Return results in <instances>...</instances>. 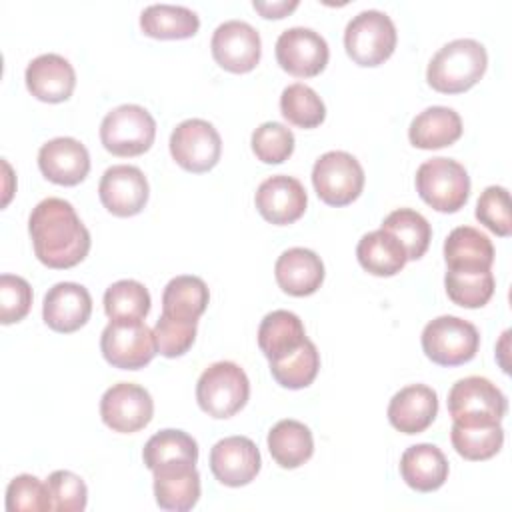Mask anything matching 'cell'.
Masks as SVG:
<instances>
[{"label": "cell", "mask_w": 512, "mask_h": 512, "mask_svg": "<svg viewBox=\"0 0 512 512\" xmlns=\"http://www.w3.org/2000/svg\"><path fill=\"white\" fill-rule=\"evenodd\" d=\"M506 408L502 390L484 376L460 378L448 392V412L460 426L500 424Z\"/></svg>", "instance_id": "4"}, {"label": "cell", "mask_w": 512, "mask_h": 512, "mask_svg": "<svg viewBox=\"0 0 512 512\" xmlns=\"http://www.w3.org/2000/svg\"><path fill=\"white\" fill-rule=\"evenodd\" d=\"M92 314V296L90 292L76 282H58L54 284L42 304L44 322L56 332H74L82 328Z\"/></svg>", "instance_id": "19"}, {"label": "cell", "mask_w": 512, "mask_h": 512, "mask_svg": "<svg viewBox=\"0 0 512 512\" xmlns=\"http://www.w3.org/2000/svg\"><path fill=\"white\" fill-rule=\"evenodd\" d=\"M8 512H46L52 510L48 484L32 474H20L10 480L6 488Z\"/></svg>", "instance_id": "39"}, {"label": "cell", "mask_w": 512, "mask_h": 512, "mask_svg": "<svg viewBox=\"0 0 512 512\" xmlns=\"http://www.w3.org/2000/svg\"><path fill=\"white\" fill-rule=\"evenodd\" d=\"M260 452L246 436H228L210 450V470L224 486H246L260 472Z\"/></svg>", "instance_id": "16"}, {"label": "cell", "mask_w": 512, "mask_h": 512, "mask_svg": "<svg viewBox=\"0 0 512 512\" xmlns=\"http://www.w3.org/2000/svg\"><path fill=\"white\" fill-rule=\"evenodd\" d=\"M210 300L208 286L202 278L182 274L172 278L162 292V314L198 322Z\"/></svg>", "instance_id": "31"}, {"label": "cell", "mask_w": 512, "mask_h": 512, "mask_svg": "<svg viewBox=\"0 0 512 512\" xmlns=\"http://www.w3.org/2000/svg\"><path fill=\"white\" fill-rule=\"evenodd\" d=\"M400 474L410 488L432 492L446 482L448 460L434 444H414L408 446L400 458Z\"/></svg>", "instance_id": "24"}, {"label": "cell", "mask_w": 512, "mask_h": 512, "mask_svg": "<svg viewBox=\"0 0 512 512\" xmlns=\"http://www.w3.org/2000/svg\"><path fill=\"white\" fill-rule=\"evenodd\" d=\"M154 474L156 504L164 510H192L200 498V474L194 464L176 462L158 466Z\"/></svg>", "instance_id": "22"}, {"label": "cell", "mask_w": 512, "mask_h": 512, "mask_svg": "<svg viewBox=\"0 0 512 512\" xmlns=\"http://www.w3.org/2000/svg\"><path fill=\"white\" fill-rule=\"evenodd\" d=\"M476 218L496 236H510V198L504 186H488L476 202Z\"/></svg>", "instance_id": "42"}, {"label": "cell", "mask_w": 512, "mask_h": 512, "mask_svg": "<svg viewBox=\"0 0 512 512\" xmlns=\"http://www.w3.org/2000/svg\"><path fill=\"white\" fill-rule=\"evenodd\" d=\"M280 112L290 124L298 128H316L326 118V106L322 98L302 82H294L282 90Z\"/></svg>", "instance_id": "38"}, {"label": "cell", "mask_w": 512, "mask_h": 512, "mask_svg": "<svg viewBox=\"0 0 512 512\" xmlns=\"http://www.w3.org/2000/svg\"><path fill=\"white\" fill-rule=\"evenodd\" d=\"M170 154L188 172H208L220 160L222 138L208 120L188 118L172 130Z\"/></svg>", "instance_id": "11"}, {"label": "cell", "mask_w": 512, "mask_h": 512, "mask_svg": "<svg viewBox=\"0 0 512 512\" xmlns=\"http://www.w3.org/2000/svg\"><path fill=\"white\" fill-rule=\"evenodd\" d=\"M486 48L474 38H456L444 44L426 68L428 84L442 94L470 90L486 72Z\"/></svg>", "instance_id": "2"}, {"label": "cell", "mask_w": 512, "mask_h": 512, "mask_svg": "<svg viewBox=\"0 0 512 512\" xmlns=\"http://www.w3.org/2000/svg\"><path fill=\"white\" fill-rule=\"evenodd\" d=\"M382 230L394 234L404 246L408 260H418L428 250L432 228L430 222L412 208H398L382 220Z\"/></svg>", "instance_id": "33"}, {"label": "cell", "mask_w": 512, "mask_h": 512, "mask_svg": "<svg viewBox=\"0 0 512 512\" xmlns=\"http://www.w3.org/2000/svg\"><path fill=\"white\" fill-rule=\"evenodd\" d=\"M318 368H320V354L316 350V344L308 338L292 354L270 362V372L274 380L280 386L290 390H300L310 386L318 374Z\"/></svg>", "instance_id": "34"}, {"label": "cell", "mask_w": 512, "mask_h": 512, "mask_svg": "<svg viewBox=\"0 0 512 512\" xmlns=\"http://www.w3.org/2000/svg\"><path fill=\"white\" fill-rule=\"evenodd\" d=\"M312 184L322 202L330 206H346L360 196L364 188V170L352 154L330 150L314 162Z\"/></svg>", "instance_id": "10"}, {"label": "cell", "mask_w": 512, "mask_h": 512, "mask_svg": "<svg viewBox=\"0 0 512 512\" xmlns=\"http://www.w3.org/2000/svg\"><path fill=\"white\" fill-rule=\"evenodd\" d=\"M210 48L214 60L234 74H244L256 68L262 54L258 30L244 20H226L218 24Z\"/></svg>", "instance_id": "14"}, {"label": "cell", "mask_w": 512, "mask_h": 512, "mask_svg": "<svg viewBox=\"0 0 512 512\" xmlns=\"http://www.w3.org/2000/svg\"><path fill=\"white\" fill-rule=\"evenodd\" d=\"M196 324L192 320H180L162 314L154 326L156 350L166 358L182 356L190 350L196 338Z\"/></svg>", "instance_id": "41"}, {"label": "cell", "mask_w": 512, "mask_h": 512, "mask_svg": "<svg viewBox=\"0 0 512 512\" xmlns=\"http://www.w3.org/2000/svg\"><path fill=\"white\" fill-rule=\"evenodd\" d=\"M148 180L138 166L116 164L106 168L98 184V196L104 208L114 216H134L148 202Z\"/></svg>", "instance_id": "15"}, {"label": "cell", "mask_w": 512, "mask_h": 512, "mask_svg": "<svg viewBox=\"0 0 512 512\" xmlns=\"http://www.w3.org/2000/svg\"><path fill=\"white\" fill-rule=\"evenodd\" d=\"M100 350L108 364L122 370L144 368L158 352L154 330L142 320H110L102 330Z\"/></svg>", "instance_id": "9"}, {"label": "cell", "mask_w": 512, "mask_h": 512, "mask_svg": "<svg viewBox=\"0 0 512 512\" xmlns=\"http://www.w3.org/2000/svg\"><path fill=\"white\" fill-rule=\"evenodd\" d=\"M254 202L264 220L284 226L296 222L304 214L308 196L298 178L274 174L260 182Z\"/></svg>", "instance_id": "17"}, {"label": "cell", "mask_w": 512, "mask_h": 512, "mask_svg": "<svg viewBox=\"0 0 512 512\" xmlns=\"http://www.w3.org/2000/svg\"><path fill=\"white\" fill-rule=\"evenodd\" d=\"M150 304V292L138 280H118L104 292V312L110 320H142Z\"/></svg>", "instance_id": "36"}, {"label": "cell", "mask_w": 512, "mask_h": 512, "mask_svg": "<svg viewBox=\"0 0 512 512\" xmlns=\"http://www.w3.org/2000/svg\"><path fill=\"white\" fill-rule=\"evenodd\" d=\"M480 346L478 328L458 316H438L422 330L424 354L440 366H458L470 362Z\"/></svg>", "instance_id": "8"}, {"label": "cell", "mask_w": 512, "mask_h": 512, "mask_svg": "<svg viewBox=\"0 0 512 512\" xmlns=\"http://www.w3.org/2000/svg\"><path fill=\"white\" fill-rule=\"evenodd\" d=\"M140 28L150 38L182 40L198 32L200 18L186 6L150 4L140 14Z\"/></svg>", "instance_id": "30"}, {"label": "cell", "mask_w": 512, "mask_h": 512, "mask_svg": "<svg viewBox=\"0 0 512 512\" xmlns=\"http://www.w3.org/2000/svg\"><path fill=\"white\" fill-rule=\"evenodd\" d=\"M38 168L54 184L76 186L90 172V154L80 140L58 136L40 146Z\"/></svg>", "instance_id": "18"}, {"label": "cell", "mask_w": 512, "mask_h": 512, "mask_svg": "<svg viewBox=\"0 0 512 512\" xmlns=\"http://www.w3.org/2000/svg\"><path fill=\"white\" fill-rule=\"evenodd\" d=\"M438 414V396L426 384H410L400 388L388 404L390 424L404 434L424 432Z\"/></svg>", "instance_id": "21"}, {"label": "cell", "mask_w": 512, "mask_h": 512, "mask_svg": "<svg viewBox=\"0 0 512 512\" xmlns=\"http://www.w3.org/2000/svg\"><path fill=\"white\" fill-rule=\"evenodd\" d=\"M250 396L246 372L228 360L210 364L196 382L198 406L212 418H230L244 408Z\"/></svg>", "instance_id": "3"}, {"label": "cell", "mask_w": 512, "mask_h": 512, "mask_svg": "<svg viewBox=\"0 0 512 512\" xmlns=\"http://www.w3.org/2000/svg\"><path fill=\"white\" fill-rule=\"evenodd\" d=\"M156 136V120L138 104H120L112 108L100 124L102 146L114 156L144 154Z\"/></svg>", "instance_id": "7"}, {"label": "cell", "mask_w": 512, "mask_h": 512, "mask_svg": "<svg viewBox=\"0 0 512 512\" xmlns=\"http://www.w3.org/2000/svg\"><path fill=\"white\" fill-rule=\"evenodd\" d=\"M36 258L48 268H72L90 250V232L64 198L40 200L28 218Z\"/></svg>", "instance_id": "1"}, {"label": "cell", "mask_w": 512, "mask_h": 512, "mask_svg": "<svg viewBox=\"0 0 512 512\" xmlns=\"http://www.w3.org/2000/svg\"><path fill=\"white\" fill-rule=\"evenodd\" d=\"M268 450L282 468H298L314 454V438L306 424L286 418L276 422L268 432Z\"/></svg>", "instance_id": "29"}, {"label": "cell", "mask_w": 512, "mask_h": 512, "mask_svg": "<svg viewBox=\"0 0 512 512\" xmlns=\"http://www.w3.org/2000/svg\"><path fill=\"white\" fill-rule=\"evenodd\" d=\"M304 340V324L290 310H272L262 318L258 326V346L268 362L292 354L302 346Z\"/></svg>", "instance_id": "27"}, {"label": "cell", "mask_w": 512, "mask_h": 512, "mask_svg": "<svg viewBox=\"0 0 512 512\" xmlns=\"http://www.w3.org/2000/svg\"><path fill=\"white\" fill-rule=\"evenodd\" d=\"M24 80L32 96L42 102H64L72 96L76 86V72L72 64L54 52L40 54L26 66Z\"/></svg>", "instance_id": "20"}, {"label": "cell", "mask_w": 512, "mask_h": 512, "mask_svg": "<svg viewBox=\"0 0 512 512\" xmlns=\"http://www.w3.org/2000/svg\"><path fill=\"white\" fill-rule=\"evenodd\" d=\"M416 190L434 210L458 212L470 196V176L460 162L436 156L418 166Z\"/></svg>", "instance_id": "5"}, {"label": "cell", "mask_w": 512, "mask_h": 512, "mask_svg": "<svg viewBox=\"0 0 512 512\" xmlns=\"http://www.w3.org/2000/svg\"><path fill=\"white\" fill-rule=\"evenodd\" d=\"M444 260L448 270H490L492 240L472 226H458L444 240Z\"/></svg>", "instance_id": "26"}, {"label": "cell", "mask_w": 512, "mask_h": 512, "mask_svg": "<svg viewBox=\"0 0 512 512\" xmlns=\"http://www.w3.org/2000/svg\"><path fill=\"white\" fill-rule=\"evenodd\" d=\"M356 258L360 266L374 276H394L406 262V250L398 238L382 228L364 234L356 246Z\"/></svg>", "instance_id": "28"}, {"label": "cell", "mask_w": 512, "mask_h": 512, "mask_svg": "<svg viewBox=\"0 0 512 512\" xmlns=\"http://www.w3.org/2000/svg\"><path fill=\"white\" fill-rule=\"evenodd\" d=\"M252 152L264 164H280L294 152V134L280 122H264L252 132Z\"/></svg>", "instance_id": "40"}, {"label": "cell", "mask_w": 512, "mask_h": 512, "mask_svg": "<svg viewBox=\"0 0 512 512\" xmlns=\"http://www.w3.org/2000/svg\"><path fill=\"white\" fill-rule=\"evenodd\" d=\"M142 458L148 470H154L166 464H176V462L196 464L198 444L184 430L166 428L148 438L142 450Z\"/></svg>", "instance_id": "32"}, {"label": "cell", "mask_w": 512, "mask_h": 512, "mask_svg": "<svg viewBox=\"0 0 512 512\" xmlns=\"http://www.w3.org/2000/svg\"><path fill=\"white\" fill-rule=\"evenodd\" d=\"M450 440L454 450L462 458L488 460L500 452L504 444V430L500 424H488V426L452 424Z\"/></svg>", "instance_id": "37"}, {"label": "cell", "mask_w": 512, "mask_h": 512, "mask_svg": "<svg viewBox=\"0 0 512 512\" xmlns=\"http://www.w3.org/2000/svg\"><path fill=\"white\" fill-rule=\"evenodd\" d=\"M274 276L286 294L310 296L320 288L324 280V264L316 252L294 246L278 256L274 264Z\"/></svg>", "instance_id": "23"}, {"label": "cell", "mask_w": 512, "mask_h": 512, "mask_svg": "<svg viewBox=\"0 0 512 512\" xmlns=\"http://www.w3.org/2000/svg\"><path fill=\"white\" fill-rule=\"evenodd\" d=\"M252 6H254V10H258L264 18H284L286 14H290V12L298 6V0H276V2L254 0Z\"/></svg>", "instance_id": "45"}, {"label": "cell", "mask_w": 512, "mask_h": 512, "mask_svg": "<svg viewBox=\"0 0 512 512\" xmlns=\"http://www.w3.org/2000/svg\"><path fill=\"white\" fill-rule=\"evenodd\" d=\"M154 414L150 392L134 382L112 384L100 398L102 422L114 432L132 434L148 426Z\"/></svg>", "instance_id": "12"}, {"label": "cell", "mask_w": 512, "mask_h": 512, "mask_svg": "<svg viewBox=\"0 0 512 512\" xmlns=\"http://www.w3.org/2000/svg\"><path fill=\"white\" fill-rule=\"evenodd\" d=\"M396 26L382 10H362L346 24L344 48L360 66H378L388 60L396 48Z\"/></svg>", "instance_id": "6"}, {"label": "cell", "mask_w": 512, "mask_h": 512, "mask_svg": "<svg viewBox=\"0 0 512 512\" xmlns=\"http://www.w3.org/2000/svg\"><path fill=\"white\" fill-rule=\"evenodd\" d=\"M46 484L52 498V510L80 512L86 508L88 488L78 474L70 470H56L48 476Z\"/></svg>", "instance_id": "43"}, {"label": "cell", "mask_w": 512, "mask_h": 512, "mask_svg": "<svg viewBox=\"0 0 512 512\" xmlns=\"http://www.w3.org/2000/svg\"><path fill=\"white\" fill-rule=\"evenodd\" d=\"M328 44L322 34L312 28H286L276 40V60L292 76L312 78L328 64Z\"/></svg>", "instance_id": "13"}, {"label": "cell", "mask_w": 512, "mask_h": 512, "mask_svg": "<svg viewBox=\"0 0 512 512\" xmlns=\"http://www.w3.org/2000/svg\"><path fill=\"white\" fill-rule=\"evenodd\" d=\"M32 306V288L28 280L16 274L0 276V322H20Z\"/></svg>", "instance_id": "44"}, {"label": "cell", "mask_w": 512, "mask_h": 512, "mask_svg": "<svg viewBox=\"0 0 512 512\" xmlns=\"http://www.w3.org/2000/svg\"><path fill=\"white\" fill-rule=\"evenodd\" d=\"M462 136V118L448 106H430L414 116L408 128L412 146L434 150L454 144Z\"/></svg>", "instance_id": "25"}, {"label": "cell", "mask_w": 512, "mask_h": 512, "mask_svg": "<svg viewBox=\"0 0 512 512\" xmlns=\"http://www.w3.org/2000/svg\"><path fill=\"white\" fill-rule=\"evenodd\" d=\"M444 286L454 304L482 308L494 294V274L490 270H446Z\"/></svg>", "instance_id": "35"}]
</instances>
